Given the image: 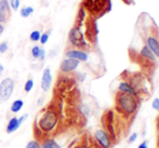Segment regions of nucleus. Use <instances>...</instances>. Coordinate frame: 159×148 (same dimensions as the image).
Wrapping results in <instances>:
<instances>
[{
	"mask_svg": "<svg viewBox=\"0 0 159 148\" xmlns=\"http://www.w3.org/2000/svg\"><path fill=\"white\" fill-rule=\"evenodd\" d=\"M8 42L7 41H3L0 43V53H6L8 51Z\"/></svg>",
	"mask_w": 159,
	"mask_h": 148,
	"instance_id": "nucleus-23",
	"label": "nucleus"
},
{
	"mask_svg": "<svg viewBox=\"0 0 159 148\" xmlns=\"http://www.w3.org/2000/svg\"><path fill=\"white\" fill-rule=\"evenodd\" d=\"M66 57L77 60V61H79V62H87L89 56H88V53L80 50V49H73V50L67 51Z\"/></svg>",
	"mask_w": 159,
	"mask_h": 148,
	"instance_id": "nucleus-7",
	"label": "nucleus"
},
{
	"mask_svg": "<svg viewBox=\"0 0 159 148\" xmlns=\"http://www.w3.org/2000/svg\"><path fill=\"white\" fill-rule=\"evenodd\" d=\"M139 100L138 96L129 93H119L116 95V108L118 109L121 115L125 116H133L139 108Z\"/></svg>",
	"mask_w": 159,
	"mask_h": 148,
	"instance_id": "nucleus-2",
	"label": "nucleus"
},
{
	"mask_svg": "<svg viewBox=\"0 0 159 148\" xmlns=\"http://www.w3.org/2000/svg\"><path fill=\"white\" fill-rule=\"evenodd\" d=\"M2 33H3V26H2L1 24H0V35H1Z\"/></svg>",
	"mask_w": 159,
	"mask_h": 148,
	"instance_id": "nucleus-32",
	"label": "nucleus"
},
{
	"mask_svg": "<svg viewBox=\"0 0 159 148\" xmlns=\"http://www.w3.org/2000/svg\"><path fill=\"white\" fill-rule=\"evenodd\" d=\"M74 148H93L90 144H88L87 142H81L79 144H77Z\"/></svg>",
	"mask_w": 159,
	"mask_h": 148,
	"instance_id": "nucleus-24",
	"label": "nucleus"
},
{
	"mask_svg": "<svg viewBox=\"0 0 159 148\" xmlns=\"http://www.w3.org/2000/svg\"><path fill=\"white\" fill-rule=\"evenodd\" d=\"M6 21H7V15L1 14V13H0V24H1V23H4Z\"/></svg>",
	"mask_w": 159,
	"mask_h": 148,
	"instance_id": "nucleus-30",
	"label": "nucleus"
},
{
	"mask_svg": "<svg viewBox=\"0 0 159 148\" xmlns=\"http://www.w3.org/2000/svg\"><path fill=\"white\" fill-rule=\"evenodd\" d=\"M94 143L100 148H111L114 144L111 135L104 129H98L94 132Z\"/></svg>",
	"mask_w": 159,
	"mask_h": 148,
	"instance_id": "nucleus-3",
	"label": "nucleus"
},
{
	"mask_svg": "<svg viewBox=\"0 0 159 148\" xmlns=\"http://www.w3.org/2000/svg\"><path fill=\"white\" fill-rule=\"evenodd\" d=\"M60 124V116L55 109H43L35 120V136L47 138L57 131Z\"/></svg>",
	"mask_w": 159,
	"mask_h": 148,
	"instance_id": "nucleus-1",
	"label": "nucleus"
},
{
	"mask_svg": "<svg viewBox=\"0 0 159 148\" xmlns=\"http://www.w3.org/2000/svg\"><path fill=\"white\" fill-rule=\"evenodd\" d=\"M14 91V81L11 78H6L0 83V100L8 101Z\"/></svg>",
	"mask_w": 159,
	"mask_h": 148,
	"instance_id": "nucleus-5",
	"label": "nucleus"
},
{
	"mask_svg": "<svg viewBox=\"0 0 159 148\" xmlns=\"http://www.w3.org/2000/svg\"><path fill=\"white\" fill-rule=\"evenodd\" d=\"M49 37H50V33H44V34H41L40 36V43L41 44H46L49 40Z\"/></svg>",
	"mask_w": 159,
	"mask_h": 148,
	"instance_id": "nucleus-22",
	"label": "nucleus"
},
{
	"mask_svg": "<svg viewBox=\"0 0 159 148\" xmlns=\"http://www.w3.org/2000/svg\"><path fill=\"white\" fill-rule=\"evenodd\" d=\"M140 54H141V56H142V57H144V59L151 61V62H153V63H155L156 62V59H157V57L155 56V54H154V53L152 52L151 49H149L147 46H144L142 49H141Z\"/></svg>",
	"mask_w": 159,
	"mask_h": 148,
	"instance_id": "nucleus-12",
	"label": "nucleus"
},
{
	"mask_svg": "<svg viewBox=\"0 0 159 148\" xmlns=\"http://www.w3.org/2000/svg\"><path fill=\"white\" fill-rule=\"evenodd\" d=\"M40 51H41V48H40L39 46L33 47V49H32V55H33L34 59H39Z\"/></svg>",
	"mask_w": 159,
	"mask_h": 148,
	"instance_id": "nucleus-18",
	"label": "nucleus"
},
{
	"mask_svg": "<svg viewBox=\"0 0 159 148\" xmlns=\"http://www.w3.org/2000/svg\"><path fill=\"white\" fill-rule=\"evenodd\" d=\"M44 57H46V51H44L43 49H41V51H40V55H39V60L43 61Z\"/></svg>",
	"mask_w": 159,
	"mask_h": 148,
	"instance_id": "nucleus-27",
	"label": "nucleus"
},
{
	"mask_svg": "<svg viewBox=\"0 0 159 148\" xmlns=\"http://www.w3.org/2000/svg\"><path fill=\"white\" fill-rule=\"evenodd\" d=\"M34 88V81L32 79H28L27 81L25 82V86H24V90H25V92H30Z\"/></svg>",
	"mask_w": 159,
	"mask_h": 148,
	"instance_id": "nucleus-19",
	"label": "nucleus"
},
{
	"mask_svg": "<svg viewBox=\"0 0 159 148\" xmlns=\"http://www.w3.org/2000/svg\"><path fill=\"white\" fill-rule=\"evenodd\" d=\"M79 61L74 60V59H65L64 61H62L61 65H60V69H61L62 73L64 74H68L71 71L76 70L79 66Z\"/></svg>",
	"mask_w": 159,
	"mask_h": 148,
	"instance_id": "nucleus-6",
	"label": "nucleus"
},
{
	"mask_svg": "<svg viewBox=\"0 0 159 148\" xmlns=\"http://www.w3.org/2000/svg\"><path fill=\"white\" fill-rule=\"evenodd\" d=\"M27 117H28V115H23L22 117H20L19 118V123H20V124H22V123L25 121V119H27Z\"/></svg>",
	"mask_w": 159,
	"mask_h": 148,
	"instance_id": "nucleus-28",
	"label": "nucleus"
},
{
	"mask_svg": "<svg viewBox=\"0 0 159 148\" xmlns=\"http://www.w3.org/2000/svg\"><path fill=\"white\" fill-rule=\"evenodd\" d=\"M136 138H138V133H132L131 135L129 136V138H128V143H129V144H133L136 141Z\"/></svg>",
	"mask_w": 159,
	"mask_h": 148,
	"instance_id": "nucleus-25",
	"label": "nucleus"
},
{
	"mask_svg": "<svg viewBox=\"0 0 159 148\" xmlns=\"http://www.w3.org/2000/svg\"><path fill=\"white\" fill-rule=\"evenodd\" d=\"M51 84H52V75H51L50 68H46L42 73L41 77V89L44 92L49 91L51 88Z\"/></svg>",
	"mask_w": 159,
	"mask_h": 148,
	"instance_id": "nucleus-8",
	"label": "nucleus"
},
{
	"mask_svg": "<svg viewBox=\"0 0 159 148\" xmlns=\"http://www.w3.org/2000/svg\"><path fill=\"white\" fill-rule=\"evenodd\" d=\"M118 90L119 92H122V93H129V94H133V95L138 96V93H136L135 89L131 86L129 81H121L118 86Z\"/></svg>",
	"mask_w": 159,
	"mask_h": 148,
	"instance_id": "nucleus-10",
	"label": "nucleus"
},
{
	"mask_svg": "<svg viewBox=\"0 0 159 148\" xmlns=\"http://www.w3.org/2000/svg\"><path fill=\"white\" fill-rule=\"evenodd\" d=\"M24 106V102L22 100H15L14 102L12 103V105H11V111L14 114L19 113V111L22 110V108H23Z\"/></svg>",
	"mask_w": 159,
	"mask_h": 148,
	"instance_id": "nucleus-14",
	"label": "nucleus"
},
{
	"mask_svg": "<svg viewBox=\"0 0 159 148\" xmlns=\"http://www.w3.org/2000/svg\"><path fill=\"white\" fill-rule=\"evenodd\" d=\"M25 148H41V144H40V143L38 142L37 140L30 141V142L28 143L27 145H26Z\"/></svg>",
	"mask_w": 159,
	"mask_h": 148,
	"instance_id": "nucleus-20",
	"label": "nucleus"
},
{
	"mask_svg": "<svg viewBox=\"0 0 159 148\" xmlns=\"http://www.w3.org/2000/svg\"><path fill=\"white\" fill-rule=\"evenodd\" d=\"M138 148H148V144H147L146 141H144V142H142L140 145H139Z\"/></svg>",
	"mask_w": 159,
	"mask_h": 148,
	"instance_id": "nucleus-29",
	"label": "nucleus"
},
{
	"mask_svg": "<svg viewBox=\"0 0 159 148\" xmlns=\"http://www.w3.org/2000/svg\"><path fill=\"white\" fill-rule=\"evenodd\" d=\"M146 42H147L146 46L151 49V51L155 54V56L159 57V41L157 38L154 37V36H149L147 38Z\"/></svg>",
	"mask_w": 159,
	"mask_h": 148,
	"instance_id": "nucleus-9",
	"label": "nucleus"
},
{
	"mask_svg": "<svg viewBox=\"0 0 159 148\" xmlns=\"http://www.w3.org/2000/svg\"><path fill=\"white\" fill-rule=\"evenodd\" d=\"M20 4H21V1H20V0H10V6L13 11L19 10Z\"/></svg>",
	"mask_w": 159,
	"mask_h": 148,
	"instance_id": "nucleus-21",
	"label": "nucleus"
},
{
	"mask_svg": "<svg viewBox=\"0 0 159 148\" xmlns=\"http://www.w3.org/2000/svg\"><path fill=\"white\" fill-rule=\"evenodd\" d=\"M157 131H158V133H159V116H158V118H157Z\"/></svg>",
	"mask_w": 159,
	"mask_h": 148,
	"instance_id": "nucleus-33",
	"label": "nucleus"
},
{
	"mask_svg": "<svg viewBox=\"0 0 159 148\" xmlns=\"http://www.w3.org/2000/svg\"><path fill=\"white\" fill-rule=\"evenodd\" d=\"M21 127V124L19 123V118H16V117H13V118H11L10 119V121L8 122V124H7V129H6V131H7V133H13V132H15L19 128Z\"/></svg>",
	"mask_w": 159,
	"mask_h": 148,
	"instance_id": "nucleus-11",
	"label": "nucleus"
},
{
	"mask_svg": "<svg viewBox=\"0 0 159 148\" xmlns=\"http://www.w3.org/2000/svg\"><path fill=\"white\" fill-rule=\"evenodd\" d=\"M40 36H41V33H40L39 30H34V31H32V34H30V38L32 41L37 42L40 40Z\"/></svg>",
	"mask_w": 159,
	"mask_h": 148,
	"instance_id": "nucleus-17",
	"label": "nucleus"
},
{
	"mask_svg": "<svg viewBox=\"0 0 159 148\" xmlns=\"http://www.w3.org/2000/svg\"><path fill=\"white\" fill-rule=\"evenodd\" d=\"M152 107H153V109L159 111V97H156L155 100L153 101V103H152Z\"/></svg>",
	"mask_w": 159,
	"mask_h": 148,
	"instance_id": "nucleus-26",
	"label": "nucleus"
},
{
	"mask_svg": "<svg viewBox=\"0 0 159 148\" xmlns=\"http://www.w3.org/2000/svg\"><path fill=\"white\" fill-rule=\"evenodd\" d=\"M41 148H61L59 143L52 137H47L41 144Z\"/></svg>",
	"mask_w": 159,
	"mask_h": 148,
	"instance_id": "nucleus-13",
	"label": "nucleus"
},
{
	"mask_svg": "<svg viewBox=\"0 0 159 148\" xmlns=\"http://www.w3.org/2000/svg\"><path fill=\"white\" fill-rule=\"evenodd\" d=\"M3 70H4L3 66H2V65L0 64V77H1V76H2V74H3Z\"/></svg>",
	"mask_w": 159,
	"mask_h": 148,
	"instance_id": "nucleus-31",
	"label": "nucleus"
},
{
	"mask_svg": "<svg viewBox=\"0 0 159 148\" xmlns=\"http://www.w3.org/2000/svg\"><path fill=\"white\" fill-rule=\"evenodd\" d=\"M33 12H34L33 7H25V8H23L21 10V16L24 17V19H26V17L30 16Z\"/></svg>",
	"mask_w": 159,
	"mask_h": 148,
	"instance_id": "nucleus-16",
	"label": "nucleus"
},
{
	"mask_svg": "<svg viewBox=\"0 0 159 148\" xmlns=\"http://www.w3.org/2000/svg\"><path fill=\"white\" fill-rule=\"evenodd\" d=\"M68 39L70 41V43L73 44L76 48H86L87 47V42L84 40V36L81 33V30L78 27H73L69 30L68 34Z\"/></svg>",
	"mask_w": 159,
	"mask_h": 148,
	"instance_id": "nucleus-4",
	"label": "nucleus"
},
{
	"mask_svg": "<svg viewBox=\"0 0 159 148\" xmlns=\"http://www.w3.org/2000/svg\"><path fill=\"white\" fill-rule=\"evenodd\" d=\"M10 11H11V9H10V4H9L8 0H0V13L8 16Z\"/></svg>",
	"mask_w": 159,
	"mask_h": 148,
	"instance_id": "nucleus-15",
	"label": "nucleus"
}]
</instances>
